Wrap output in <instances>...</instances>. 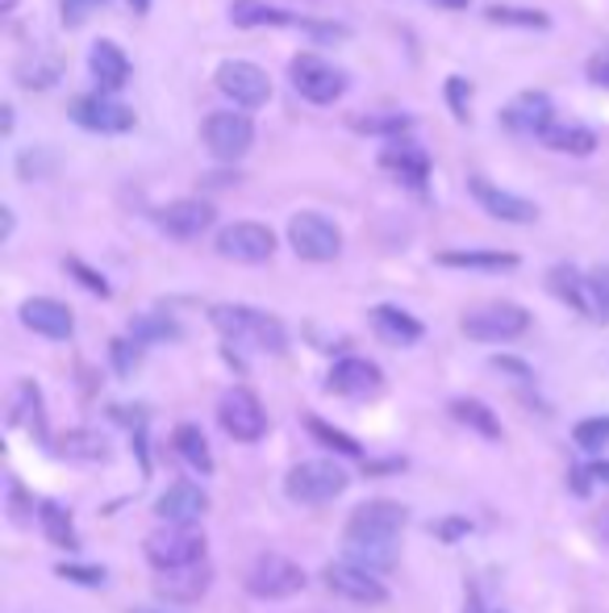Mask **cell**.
<instances>
[{
  "instance_id": "obj_1",
  "label": "cell",
  "mask_w": 609,
  "mask_h": 613,
  "mask_svg": "<svg viewBox=\"0 0 609 613\" xmlns=\"http://www.w3.org/2000/svg\"><path fill=\"white\" fill-rule=\"evenodd\" d=\"M409 526V509L400 501H363L355 505V514L346 518L343 542H346V563H355L363 572L381 577L397 568V539Z\"/></svg>"
},
{
  "instance_id": "obj_2",
  "label": "cell",
  "mask_w": 609,
  "mask_h": 613,
  "mask_svg": "<svg viewBox=\"0 0 609 613\" xmlns=\"http://www.w3.org/2000/svg\"><path fill=\"white\" fill-rule=\"evenodd\" d=\"M210 321L217 326V335L234 342V347H250V351L264 355H285L288 347L285 321L264 314V309H250V305H213Z\"/></svg>"
},
{
  "instance_id": "obj_3",
  "label": "cell",
  "mask_w": 609,
  "mask_h": 613,
  "mask_svg": "<svg viewBox=\"0 0 609 613\" xmlns=\"http://www.w3.org/2000/svg\"><path fill=\"white\" fill-rule=\"evenodd\" d=\"M288 80L309 105H334V101H343L346 84H351L343 67H334L330 59L313 55V51H301L288 63Z\"/></svg>"
},
{
  "instance_id": "obj_4",
  "label": "cell",
  "mask_w": 609,
  "mask_h": 613,
  "mask_svg": "<svg viewBox=\"0 0 609 613\" xmlns=\"http://www.w3.org/2000/svg\"><path fill=\"white\" fill-rule=\"evenodd\" d=\"M351 476L330 459H304L285 476V493L292 505H325L343 497Z\"/></svg>"
},
{
  "instance_id": "obj_5",
  "label": "cell",
  "mask_w": 609,
  "mask_h": 613,
  "mask_svg": "<svg viewBox=\"0 0 609 613\" xmlns=\"http://www.w3.org/2000/svg\"><path fill=\"white\" fill-rule=\"evenodd\" d=\"M459 330L472 342H510L531 330V314L514 305V300H493V305H477L459 317Z\"/></svg>"
},
{
  "instance_id": "obj_6",
  "label": "cell",
  "mask_w": 609,
  "mask_h": 613,
  "mask_svg": "<svg viewBox=\"0 0 609 613\" xmlns=\"http://www.w3.org/2000/svg\"><path fill=\"white\" fill-rule=\"evenodd\" d=\"M142 551H147L154 572H175V568L205 563L210 542H205L201 530H192V526H168V530H154V535H147Z\"/></svg>"
},
{
  "instance_id": "obj_7",
  "label": "cell",
  "mask_w": 609,
  "mask_h": 613,
  "mask_svg": "<svg viewBox=\"0 0 609 613\" xmlns=\"http://www.w3.org/2000/svg\"><path fill=\"white\" fill-rule=\"evenodd\" d=\"M288 246L304 263H330L339 260V251H343V230L330 222L325 213L304 209V213H292V222H288Z\"/></svg>"
},
{
  "instance_id": "obj_8",
  "label": "cell",
  "mask_w": 609,
  "mask_h": 613,
  "mask_svg": "<svg viewBox=\"0 0 609 613\" xmlns=\"http://www.w3.org/2000/svg\"><path fill=\"white\" fill-rule=\"evenodd\" d=\"M201 142L210 150L217 163H234V159H243L255 142V121H250L243 109H217L205 117V126H201Z\"/></svg>"
},
{
  "instance_id": "obj_9",
  "label": "cell",
  "mask_w": 609,
  "mask_h": 613,
  "mask_svg": "<svg viewBox=\"0 0 609 613\" xmlns=\"http://www.w3.org/2000/svg\"><path fill=\"white\" fill-rule=\"evenodd\" d=\"M217 93L226 96V101H234V109L255 113L271 101V80H267L264 67L243 63V59H229V63L217 67Z\"/></svg>"
},
{
  "instance_id": "obj_10",
  "label": "cell",
  "mask_w": 609,
  "mask_h": 613,
  "mask_svg": "<svg viewBox=\"0 0 609 613\" xmlns=\"http://www.w3.org/2000/svg\"><path fill=\"white\" fill-rule=\"evenodd\" d=\"M72 121L88 134H130L138 126V117L126 101H117L114 93H88L72 101Z\"/></svg>"
},
{
  "instance_id": "obj_11",
  "label": "cell",
  "mask_w": 609,
  "mask_h": 613,
  "mask_svg": "<svg viewBox=\"0 0 609 613\" xmlns=\"http://www.w3.org/2000/svg\"><path fill=\"white\" fill-rule=\"evenodd\" d=\"M217 422L234 443H259L267 430V409L250 389H229L217 401Z\"/></svg>"
},
{
  "instance_id": "obj_12",
  "label": "cell",
  "mask_w": 609,
  "mask_h": 613,
  "mask_svg": "<svg viewBox=\"0 0 609 613\" xmlns=\"http://www.w3.org/2000/svg\"><path fill=\"white\" fill-rule=\"evenodd\" d=\"M301 589H304L301 563H292L285 556H259L250 563L247 572L250 596H259V601H285V596H297Z\"/></svg>"
},
{
  "instance_id": "obj_13",
  "label": "cell",
  "mask_w": 609,
  "mask_h": 613,
  "mask_svg": "<svg viewBox=\"0 0 609 613\" xmlns=\"http://www.w3.org/2000/svg\"><path fill=\"white\" fill-rule=\"evenodd\" d=\"M217 255L234 263H267L276 255V234L264 222H229L217 230Z\"/></svg>"
},
{
  "instance_id": "obj_14",
  "label": "cell",
  "mask_w": 609,
  "mask_h": 613,
  "mask_svg": "<svg viewBox=\"0 0 609 613\" xmlns=\"http://www.w3.org/2000/svg\"><path fill=\"white\" fill-rule=\"evenodd\" d=\"M468 192H472V201L496 218V222L505 225H531L538 222V204L526 201V197H517L510 188L493 184V180H484V176H468Z\"/></svg>"
},
{
  "instance_id": "obj_15",
  "label": "cell",
  "mask_w": 609,
  "mask_h": 613,
  "mask_svg": "<svg viewBox=\"0 0 609 613\" xmlns=\"http://www.w3.org/2000/svg\"><path fill=\"white\" fill-rule=\"evenodd\" d=\"M213 222H217V209H213V201H201V197H184V201L163 204L154 213V225L175 242H192L210 234Z\"/></svg>"
},
{
  "instance_id": "obj_16",
  "label": "cell",
  "mask_w": 609,
  "mask_h": 613,
  "mask_svg": "<svg viewBox=\"0 0 609 613\" xmlns=\"http://www.w3.org/2000/svg\"><path fill=\"white\" fill-rule=\"evenodd\" d=\"M322 584L334 596L351 601V605H384V601H388V589L381 584V577L363 572V568L346 563V559H339V563H325Z\"/></svg>"
},
{
  "instance_id": "obj_17",
  "label": "cell",
  "mask_w": 609,
  "mask_h": 613,
  "mask_svg": "<svg viewBox=\"0 0 609 613\" xmlns=\"http://www.w3.org/2000/svg\"><path fill=\"white\" fill-rule=\"evenodd\" d=\"M559 121L555 117V105L547 93H538V88H526V93H517L505 109H501V126L510 134H522V138H543V130Z\"/></svg>"
},
{
  "instance_id": "obj_18",
  "label": "cell",
  "mask_w": 609,
  "mask_h": 613,
  "mask_svg": "<svg viewBox=\"0 0 609 613\" xmlns=\"http://www.w3.org/2000/svg\"><path fill=\"white\" fill-rule=\"evenodd\" d=\"M325 389L339 392V397H372V392L384 389V372L372 363V359H363V355H346V359H339L334 368H330V376H325Z\"/></svg>"
},
{
  "instance_id": "obj_19",
  "label": "cell",
  "mask_w": 609,
  "mask_h": 613,
  "mask_svg": "<svg viewBox=\"0 0 609 613\" xmlns=\"http://www.w3.org/2000/svg\"><path fill=\"white\" fill-rule=\"evenodd\" d=\"M205 509H210V497H205L201 484H192V480H175L172 488H163L159 501H154V514L168 521V526H192V521L205 518Z\"/></svg>"
},
{
  "instance_id": "obj_20",
  "label": "cell",
  "mask_w": 609,
  "mask_h": 613,
  "mask_svg": "<svg viewBox=\"0 0 609 613\" xmlns=\"http://www.w3.org/2000/svg\"><path fill=\"white\" fill-rule=\"evenodd\" d=\"M381 168L388 171V176H397L400 184H409L414 192H426V180H430V155H426L418 142L393 138V142L381 150Z\"/></svg>"
},
{
  "instance_id": "obj_21",
  "label": "cell",
  "mask_w": 609,
  "mask_h": 613,
  "mask_svg": "<svg viewBox=\"0 0 609 613\" xmlns=\"http://www.w3.org/2000/svg\"><path fill=\"white\" fill-rule=\"evenodd\" d=\"M18 314H21V326H25V330H34V335H42V338H55V342L72 338V330H76L72 309L55 297H30Z\"/></svg>"
},
{
  "instance_id": "obj_22",
  "label": "cell",
  "mask_w": 609,
  "mask_h": 613,
  "mask_svg": "<svg viewBox=\"0 0 609 613\" xmlns=\"http://www.w3.org/2000/svg\"><path fill=\"white\" fill-rule=\"evenodd\" d=\"M213 568L210 563H192V568H175V572H159L154 577V593L163 596L168 605H192L210 593Z\"/></svg>"
},
{
  "instance_id": "obj_23",
  "label": "cell",
  "mask_w": 609,
  "mask_h": 613,
  "mask_svg": "<svg viewBox=\"0 0 609 613\" xmlns=\"http://www.w3.org/2000/svg\"><path fill=\"white\" fill-rule=\"evenodd\" d=\"M88 72L96 80V93H121L130 84V59L117 42L96 38L93 51H88Z\"/></svg>"
},
{
  "instance_id": "obj_24",
  "label": "cell",
  "mask_w": 609,
  "mask_h": 613,
  "mask_svg": "<svg viewBox=\"0 0 609 613\" xmlns=\"http://www.w3.org/2000/svg\"><path fill=\"white\" fill-rule=\"evenodd\" d=\"M367 321H372L376 338L388 342V347H414V342H421V335H426V326H421L414 314H405L400 305H376V309L367 314Z\"/></svg>"
},
{
  "instance_id": "obj_25",
  "label": "cell",
  "mask_w": 609,
  "mask_h": 613,
  "mask_svg": "<svg viewBox=\"0 0 609 613\" xmlns=\"http://www.w3.org/2000/svg\"><path fill=\"white\" fill-rule=\"evenodd\" d=\"M229 21L238 30H259V25H271V30H301L304 18L288 13L280 4H264V0H234L229 4Z\"/></svg>"
},
{
  "instance_id": "obj_26",
  "label": "cell",
  "mask_w": 609,
  "mask_h": 613,
  "mask_svg": "<svg viewBox=\"0 0 609 613\" xmlns=\"http://www.w3.org/2000/svg\"><path fill=\"white\" fill-rule=\"evenodd\" d=\"M438 267H451V272H489V276H501V272H514L517 255L514 251H438L435 255Z\"/></svg>"
},
{
  "instance_id": "obj_27",
  "label": "cell",
  "mask_w": 609,
  "mask_h": 613,
  "mask_svg": "<svg viewBox=\"0 0 609 613\" xmlns=\"http://www.w3.org/2000/svg\"><path fill=\"white\" fill-rule=\"evenodd\" d=\"M547 288H552L555 300H564L580 317H589V272H580L571 263H555L547 272Z\"/></svg>"
},
{
  "instance_id": "obj_28",
  "label": "cell",
  "mask_w": 609,
  "mask_h": 613,
  "mask_svg": "<svg viewBox=\"0 0 609 613\" xmlns=\"http://www.w3.org/2000/svg\"><path fill=\"white\" fill-rule=\"evenodd\" d=\"M538 142L559 150V155H568V159H589L592 150H597V134L589 126H576V121H552Z\"/></svg>"
},
{
  "instance_id": "obj_29",
  "label": "cell",
  "mask_w": 609,
  "mask_h": 613,
  "mask_svg": "<svg viewBox=\"0 0 609 613\" xmlns=\"http://www.w3.org/2000/svg\"><path fill=\"white\" fill-rule=\"evenodd\" d=\"M172 446L175 455L192 467V472H201V476H213V451H210V438H205V430L184 422V426H175L172 434Z\"/></svg>"
},
{
  "instance_id": "obj_30",
  "label": "cell",
  "mask_w": 609,
  "mask_h": 613,
  "mask_svg": "<svg viewBox=\"0 0 609 613\" xmlns=\"http://www.w3.org/2000/svg\"><path fill=\"white\" fill-rule=\"evenodd\" d=\"M451 418H456L459 426L477 430L480 438L501 443V422H496V413L484 405V401H477V397H456V401H451Z\"/></svg>"
},
{
  "instance_id": "obj_31",
  "label": "cell",
  "mask_w": 609,
  "mask_h": 613,
  "mask_svg": "<svg viewBox=\"0 0 609 613\" xmlns=\"http://www.w3.org/2000/svg\"><path fill=\"white\" fill-rule=\"evenodd\" d=\"M39 526L51 547H63V551H76L79 547L76 521H72V514L58 501H39Z\"/></svg>"
},
{
  "instance_id": "obj_32",
  "label": "cell",
  "mask_w": 609,
  "mask_h": 613,
  "mask_svg": "<svg viewBox=\"0 0 609 613\" xmlns=\"http://www.w3.org/2000/svg\"><path fill=\"white\" fill-rule=\"evenodd\" d=\"M55 451L63 459H76V464H105V459H109V446H105V438L93 434V430H67V434L58 438Z\"/></svg>"
},
{
  "instance_id": "obj_33",
  "label": "cell",
  "mask_w": 609,
  "mask_h": 613,
  "mask_svg": "<svg viewBox=\"0 0 609 613\" xmlns=\"http://www.w3.org/2000/svg\"><path fill=\"white\" fill-rule=\"evenodd\" d=\"M13 426H30V434L46 438V413H42V392L34 380H21L18 397H13Z\"/></svg>"
},
{
  "instance_id": "obj_34",
  "label": "cell",
  "mask_w": 609,
  "mask_h": 613,
  "mask_svg": "<svg viewBox=\"0 0 609 613\" xmlns=\"http://www.w3.org/2000/svg\"><path fill=\"white\" fill-rule=\"evenodd\" d=\"M130 338L133 342H142V347H151V342H180L184 330H180V321L168 314H138L130 321Z\"/></svg>"
},
{
  "instance_id": "obj_35",
  "label": "cell",
  "mask_w": 609,
  "mask_h": 613,
  "mask_svg": "<svg viewBox=\"0 0 609 613\" xmlns=\"http://www.w3.org/2000/svg\"><path fill=\"white\" fill-rule=\"evenodd\" d=\"M18 84L21 88H34V93H42V88H51L58 75H63V63H58L55 55H30L18 63Z\"/></svg>"
},
{
  "instance_id": "obj_36",
  "label": "cell",
  "mask_w": 609,
  "mask_h": 613,
  "mask_svg": "<svg viewBox=\"0 0 609 613\" xmlns=\"http://www.w3.org/2000/svg\"><path fill=\"white\" fill-rule=\"evenodd\" d=\"M484 18L493 25H514V30H552V18L543 9H514V4H489Z\"/></svg>"
},
{
  "instance_id": "obj_37",
  "label": "cell",
  "mask_w": 609,
  "mask_h": 613,
  "mask_svg": "<svg viewBox=\"0 0 609 613\" xmlns=\"http://www.w3.org/2000/svg\"><path fill=\"white\" fill-rule=\"evenodd\" d=\"M304 426H309V434H313L318 443L330 446V451H339V455H346V459H360V455H363V446L355 443L351 434H343V430H334V426H325L322 418H309Z\"/></svg>"
},
{
  "instance_id": "obj_38",
  "label": "cell",
  "mask_w": 609,
  "mask_h": 613,
  "mask_svg": "<svg viewBox=\"0 0 609 613\" xmlns=\"http://www.w3.org/2000/svg\"><path fill=\"white\" fill-rule=\"evenodd\" d=\"M589 317L592 321H609V267H592L589 272Z\"/></svg>"
},
{
  "instance_id": "obj_39",
  "label": "cell",
  "mask_w": 609,
  "mask_h": 613,
  "mask_svg": "<svg viewBox=\"0 0 609 613\" xmlns=\"http://www.w3.org/2000/svg\"><path fill=\"white\" fill-rule=\"evenodd\" d=\"M571 443L580 446V451H601V446H609V413L606 418H585V422H576Z\"/></svg>"
},
{
  "instance_id": "obj_40",
  "label": "cell",
  "mask_w": 609,
  "mask_h": 613,
  "mask_svg": "<svg viewBox=\"0 0 609 613\" xmlns=\"http://www.w3.org/2000/svg\"><path fill=\"white\" fill-rule=\"evenodd\" d=\"M109 359H114V372L126 380V376H133L138 372V363H142V342H133L130 335L114 338V342H109Z\"/></svg>"
},
{
  "instance_id": "obj_41",
  "label": "cell",
  "mask_w": 609,
  "mask_h": 613,
  "mask_svg": "<svg viewBox=\"0 0 609 613\" xmlns=\"http://www.w3.org/2000/svg\"><path fill=\"white\" fill-rule=\"evenodd\" d=\"M351 126L360 134H393V138H400V134L414 126V117H405V113H388V117H351Z\"/></svg>"
},
{
  "instance_id": "obj_42",
  "label": "cell",
  "mask_w": 609,
  "mask_h": 613,
  "mask_svg": "<svg viewBox=\"0 0 609 613\" xmlns=\"http://www.w3.org/2000/svg\"><path fill=\"white\" fill-rule=\"evenodd\" d=\"M447 105L456 113V121H468L472 117V84L463 80V75H447Z\"/></svg>"
},
{
  "instance_id": "obj_43",
  "label": "cell",
  "mask_w": 609,
  "mask_h": 613,
  "mask_svg": "<svg viewBox=\"0 0 609 613\" xmlns=\"http://www.w3.org/2000/svg\"><path fill=\"white\" fill-rule=\"evenodd\" d=\"M63 272H67V276H76L79 284L93 293V297H109V279L100 276V272H93V267H88L84 260H76V255H67V260H63Z\"/></svg>"
},
{
  "instance_id": "obj_44",
  "label": "cell",
  "mask_w": 609,
  "mask_h": 613,
  "mask_svg": "<svg viewBox=\"0 0 609 613\" xmlns=\"http://www.w3.org/2000/svg\"><path fill=\"white\" fill-rule=\"evenodd\" d=\"M96 9H105V0H58V18H63L67 30H79Z\"/></svg>"
},
{
  "instance_id": "obj_45",
  "label": "cell",
  "mask_w": 609,
  "mask_h": 613,
  "mask_svg": "<svg viewBox=\"0 0 609 613\" xmlns=\"http://www.w3.org/2000/svg\"><path fill=\"white\" fill-rule=\"evenodd\" d=\"M55 577L67 580V584H88V589H100V584H105V568H88V563H58Z\"/></svg>"
},
{
  "instance_id": "obj_46",
  "label": "cell",
  "mask_w": 609,
  "mask_h": 613,
  "mask_svg": "<svg viewBox=\"0 0 609 613\" xmlns=\"http://www.w3.org/2000/svg\"><path fill=\"white\" fill-rule=\"evenodd\" d=\"M493 372L501 376H510L514 384H534V372H531V363H522V359H514V355H493Z\"/></svg>"
},
{
  "instance_id": "obj_47",
  "label": "cell",
  "mask_w": 609,
  "mask_h": 613,
  "mask_svg": "<svg viewBox=\"0 0 609 613\" xmlns=\"http://www.w3.org/2000/svg\"><path fill=\"white\" fill-rule=\"evenodd\" d=\"M430 530H435L438 542H459L463 535H472V521L468 518H442V521H435Z\"/></svg>"
},
{
  "instance_id": "obj_48",
  "label": "cell",
  "mask_w": 609,
  "mask_h": 613,
  "mask_svg": "<svg viewBox=\"0 0 609 613\" xmlns=\"http://www.w3.org/2000/svg\"><path fill=\"white\" fill-rule=\"evenodd\" d=\"M585 75H589V84H597V88H609V46H601V51L589 59Z\"/></svg>"
},
{
  "instance_id": "obj_49",
  "label": "cell",
  "mask_w": 609,
  "mask_h": 613,
  "mask_svg": "<svg viewBox=\"0 0 609 613\" xmlns=\"http://www.w3.org/2000/svg\"><path fill=\"white\" fill-rule=\"evenodd\" d=\"M13 130H18V109L4 101V105H0V134H13Z\"/></svg>"
},
{
  "instance_id": "obj_50",
  "label": "cell",
  "mask_w": 609,
  "mask_h": 613,
  "mask_svg": "<svg viewBox=\"0 0 609 613\" xmlns=\"http://www.w3.org/2000/svg\"><path fill=\"white\" fill-rule=\"evenodd\" d=\"M0 239H4V242L13 239V209H9V204L0 209Z\"/></svg>"
},
{
  "instance_id": "obj_51",
  "label": "cell",
  "mask_w": 609,
  "mask_h": 613,
  "mask_svg": "<svg viewBox=\"0 0 609 613\" xmlns=\"http://www.w3.org/2000/svg\"><path fill=\"white\" fill-rule=\"evenodd\" d=\"M589 476L597 484H609V459H597V464L589 467Z\"/></svg>"
},
{
  "instance_id": "obj_52",
  "label": "cell",
  "mask_w": 609,
  "mask_h": 613,
  "mask_svg": "<svg viewBox=\"0 0 609 613\" xmlns=\"http://www.w3.org/2000/svg\"><path fill=\"white\" fill-rule=\"evenodd\" d=\"M463 613H480V596H477V589H468V605H463Z\"/></svg>"
},
{
  "instance_id": "obj_53",
  "label": "cell",
  "mask_w": 609,
  "mask_h": 613,
  "mask_svg": "<svg viewBox=\"0 0 609 613\" xmlns=\"http://www.w3.org/2000/svg\"><path fill=\"white\" fill-rule=\"evenodd\" d=\"M126 4H130L133 13H147V9H151V0H126Z\"/></svg>"
},
{
  "instance_id": "obj_54",
  "label": "cell",
  "mask_w": 609,
  "mask_h": 613,
  "mask_svg": "<svg viewBox=\"0 0 609 613\" xmlns=\"http://www.w3.org/2000/svg\"><path fill=\"white\" fill-rule=\"evenodd\" d=\"M13 4H18V0H0V9H4V13H13Z\"/></svg>"
},
{
  "instance_id": "obj_55",
  "label": "cell",
  "mask_w": 609,
  "mask_h": 613,
  "mask_svg": "<svg viewBox=\"0 0 609 613\" xmlns=\"http://www.w3.org/2000/svg\"><path fill=\"white\" fill-rule=\"evenodd\" d=\"M130 613H172V610H130Z\"/></svg>"
}]
</instances>
